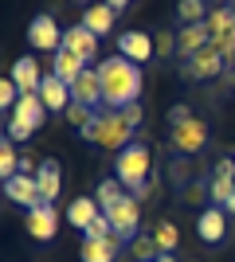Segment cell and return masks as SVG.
I'll use <instances>...</instances> for the list:
<instances>
[{"instance_id":"obj_4","label":"cell","mask_w":235,"mask_h":262,"mask_svg":"<svg viewBox=\"0 0 235 262\" xmlns=\"http://www.w3.org/2000/svg\"><path fill=\"white\" fill-rule=\"evenodd\" d=\"M44 98L39 94H20V102H16V110L8 114V129H4V137H12V141H32L35 129L44 125Z\"/></svg>"},{"instance_id":"obj_1","label":"cell","mask_w":235,"mask_h":262,"mask_svg":"<svg viewBox=\"0 0 235 262\" xmlns=\"http://www.w3.org/2000/svg\"><path fill=\"white\" fill-rule=\"evenodd\" d=\"M98 78H102L106 110H125L141 98V67L122 59V55H110L106 63H98Z\"/></svg>"},{"instance_id":"obj_15","label":"cell","mask_w":235,"mask_h":262,"mask_svg":"<svg viewBox=\"0 0 235 262\" xmlns=\"http://www.w3.org/2000/svg\"><path fill=\"white\" fill-rule=\"evenodd\" d=\"M78 24L102 39V35H114V28H118V12H114L106 0H94L90 8H82V20H78Z\"/></svg>"},{"instance_id":"obj_27","label":"cell","mask_w":235,"mask_h":262,"mask_svg":"<svg viewBox=\"0 0 235 262\" xmlns=\"http://www.w3.org/2000/svg\"><path fill=\"white\" fill-rule=\"evenodd\" d=\"M0 176H4V180L20 176V153H16V141H12V137L0 141Z\"/></svg>"},{"instance_id":"obj_25","label":"cell","mask_w":235,"mask_h":262,"mask_svg":"<svg viewBox=\"0 0 235 262\" xmlns=\"http://www.w3.org/2000/svg\"><path fill=\"white\" fill-rule=\"evenodd\" d=\"M149 235H153V243H157V247H161V254H173V251H177V247H180V231L173 227L168 219H157Z\"/></svg>"},{"instance_id":"obj_32","label":"cell","mask_w":235,"mask_h":262,"mask_svg":"<svg viewBox=\"0 0 235 262\" xmlns=\"http://www.w3.org/2000/svg\"><path fill=\"white\" fill-rule=\"evenodd\" d=\"M90 118H94V110H87V106H78V102H71V110H67V121L75 125V129L90 125Z\"/></svg>"},{"instance_id":"obj_3","label":"cell","mask_w":235,"mask_h":262,"mask_svg":"<svg viewBox=\"0 0 235 262\" xmlns=\"http://www.w3.org/2000/svg\"><path fill=\"white\" fill-rule=\"evenodd\" d=\"M94 129H98V137H94V145H98V149H106V153H122L125 145H134L137 137V125L134 121H125V114L122 110H102L98 118H94Z\"/></svg>"},{"instance_id":"obj_30","label":"cell","mask_w":235,"mask_h":262,"mask_svg":"<svg viewBox=\"0 0 235 262\" xmlns=\"http://www.w3.org/2000/svg\"><path fill=\"white\" fill-rule=\"evenodd\" d=\"M153 47H157V59H177V32L157 28L153 32Z\"/></svg>"},{"instance_id":"obj_16","label":"cell","mask_w":235,"mask_h":262,"mask_svg":"<svg viewBox=\"0 0 235 262\" xmlns=\"http://www.w3.org/2000/svg\"><path fill=\"white\" fill-rule=\"evenodd\" d=\"M39 98H44V106H47V114H67L71 110V86L63 82V78H55V75H44V86H39Z\"/></svg>"},{"instance_id":"obj_39","label":"cell","mask_w":235,"mask_h":262,"mask_svg":"<svg viewBox=\"0 0 235 262\" xmlns=\"http://www.w3.org/2000/svg\"><path fill=\"white\" fill-rule=\"evenodd\" d=\"M231 86H235V71H231Z\"/></svg>"},{"instance_id":"obj_19","label":"cell","mask_w":235,"mask_h":262,"mask_svg":"<svg viewBox=\"0 0 235 262\" xmlns=\"http://www.w3.org/2000/svg\"><path fill=\"white\" fill-rule=\"evenodd\" d=\"M118 251H122V239H87L82 235V247H78V258L82 262H118Z\"/></svg>"},{"instance_id":"obj_33","label":"cell","mask_w":235,"mask_h":262,"mask_svg":"<svg viewBox=\"0 0 235 262\" xmlns=\"http://www.w3.org/2000/svg\"><path fill=\"white\" fill-rule=\"evenodd\" d=\"M184 121H192V110L184 106V102L168 106V129H173V125H184Z\"/></svg>"},{"instance_id":"obj_21","label":"cell","mask_w":235,"mask_h":262,"mask_svg":"<svg viewBox=\"0 0 235 262\" xmlns=\"http://www.w3.org/2000/svg\"><path fill=\"white\" fill-rule=\"evenodd\" d=\"M39 192H44V204H55L59 192H63V168H59V161H44L39 164Z\"/></svg>"},{"instance_id":"obj_20","label":"cell","mask_w":235,"mask_h":262,"mask_svg":"<svg viewBox=\"0 0 235 262\" xmlns=\"http://www.w3.org/2000/svg\"><path fill=\"white\" fill-rule=\"evenodd\" d=\"M98 215H102V208H98V200H94V196H78V200H71V204H67V223H71V227H78L82 235H87V227Z\"/></svg>"},{"instance_id":"obj_23","label":"cell","mask_w":235,"mask_h":262,"mask_svg":"<svg viewBox=\"0 0 235 262\" xmlns=\"http://www.w3.org/2000/svg\"><path fill=\"white\" fill-rule=\"evenodd\" d=\"M82 71H87V63H82L78 55H71L67 47H59V51H55V67H51V75H55V78H63V82L71 86Z\"/></svg>"},{"instance_id":"obj_2","label":"cell","mask_w":235,"mask_h":262,"mask_svg":"<svg viewBox=\"0 0 235 262\" xmlns=\"http://www.w3.org/2000/svg\"><path fill=\"white\" fill-rule=\"evenodd\" d=\"M153 172H157V168H153V153H149L145 141L125 145L122 153L114 157V176L130 188V196H134V192H141V188L149 184V176H153Z\"/></svg>"},{"instance_id":"obj_34","label":"cell","mask_w":235,"mask_h":262,"mask_svg":"<svg viewBox=\"0 0 235 262\" xmlns=\"http://www.w3.org/2000/svg\"><path fill=\"white\" fill-rule=\"evenodd\" d=\"M122 114H125V121H134V125H141V118H145V114H141V102H134V106H125Z\"/></svg>"},{"instance_id":"obj_14","label":"cell","mask_w":235,"mask_h":262,"mask_svg":"<svg viewBox=\"0 0 235 262\" xmlns=\"http://www.w3.org/2000/svg\"><path fill=\"white\" fill-rule=\"evenodd\" d=\"M227 211L224 208H204L200 215H196V235H200V243H224L227 239Z\"/></svg>"},{"instance_id":"obj_37","label":"cell","mask_w":235,"mask_h":262,"mask_svg":"<svg viewBox=\"0 0 235 262\" xmlns=\"http://www.w3.org/2000/svg\"><path fill=\"white\" fill-rule=\"evenodd\" d=\"M157 262H177V258H173V254H161V258H157Z\"/></svg>"},{"instance_id":"obj_13","label":"cell","mask_w":235,"mask_h":262,"mask_svg":"<svg viewBox=\"0 0 235 262\" xmlns=\"http://www.w3.org/2000/svg\"><path fill=\"white\" fill-rule=\"evenodd\" d=\"M63 47H67L71 55H78L87 67L98 63V35L87 32L82 24H75V28H67V32H63Z\"/></svg>"},{"instance_id":"obj_17","label":"cell","mask_w":235,"mask_h":262,"mask_svg":"<svg viewBox=\"0 0 235 262\" xmlns=\"http://www.w3.org/2000/svg\"><path fill=\"white\" fill-rule=\"evenodd\" d=\"M12 82L20 86V94H39V86H44V71H39V63H35L32 55H24V59H16L12 63Z\"/></svg>"},{"instance_id":"obj_29","label":"cell","mask_w":235,"mask_h":262,"mask_svg":"<svg viewBox=\"0 0 235 262\" xmlns=\"http://www.w3.org/2000/svg\"><path fill=\"white\" fill-rule=\"evenodd\" d=\"M130 254H134L137 262H157L161 258V247L153 243V235H137V239L130 243Z\"/></svg>"},{"instance_id":"obj_8","label":"cell","mask_w":235,"mask_h":262,"mask_svg":"<svg viewBox=\"0 0 235 262\" xmlns=\"http://www.w3.org/2000/svg\"><path fill=\"white\" fill-rule=\"evenodd\" d=\"M63 32H67V28H59L51 12H39V16L28 24V43H32L35 51H51L55 55L59 47H63Z\"/></svg>"},{"instance_id":"obj_28","label":"cell","mask_w":235,"mask_h":262,"mask_svg":"<svg viewBox=\"0 0 235 262\" xmlns=\"http://www.w3.org/2000/svg\"><path fill=\"white\" fill-rule=\"evenodd\" d=\"M168 184L173 188H188L192 184V161L188 157H173V161H168Z\"/></svg>"},{"instance_id":"obj_31","label":"cell","mask_w":235,"mask_h":262,"mask_svg":"<svg viewBox=\"0 0 235 262\" xmlns=\"http://www.w3.org/2000/svg\"><path fill=\"white\" fill-rule=\"evenodd\" d=\"M87 239H114V223H110V215H106V211H102V215L87 227Z\"/></svg>"},{"instance_id":"obj_7","label":"cell","mask_w":235,"mask_h":262,"mask_svg":"<svg viewBox=\"0 0 235 262\" xmlns=\"http://www.w3.org/2000/svg\"><path fill=\"white\" fill-rule=\"evenodd\" d=\"M106 215H110L114 235H118L122 243H134L137 235H141V204H137L134 196H125L122 204H114V208L106 211Z\"/></svg>"},{"instance_id":"obj_38","label":"cell","mask_w":235,"mask_h":262,"mask_svg":"<svg viewBox=\"0 0 235 262\" xmlns=\"http://www.w3.org/2000/svg\"><path fill=\"white\" fill-rule=\"evenodd\" d=\"M75 4H82V8H90V4H94V0H75Z\"/></svg>"},{"instance_id":"obj_10","label":"cell","mask_w":235,"mask_h":262,"mask_svg":"<svg viewBox=\"0 0 235 262\" xmlns=\"http://www.w3.org/2000/svg\"><path fill=\"white\" fill-rule=\"evenodd\" d=\"M71 98L78 102V106H87L98 114V106H106V98H102V78H98V67H87L82 75L71 82Z\"/></svg>"},{"instance_id":"obj_36","label":"cell","mask_w":235,"mask_h":262,"mask_svg":"<svg viewBox=\"0 0 235 262\" xmlns=\"http://www.w3.org/2000/svg\"><path fill=\"white\" fill-rule=\"evenodd\" d=\"M224 211H227V215H235V192H231V200L224 204Z\"/></svg>"},{"instance_id":"obj_11","label":"cell","mask_w":235,"mask_h":262,"mask_svg":"<svg viewBox=\"0 0 235 262\" xmlns=\"http://www.w3.org/2000/svg\"><path fill=\"white\" fill-rule=\"evenodd\" d=\"M118 55L141 67V63H153L157 59V47L149 39V32H122L118 35Z\"/></svg>"},{"instance_id":"obj_22","label":"cell","mask_w":235,"mask_h":262,"mask_svg":"<svg viewBox=\"0 0 235 262\" xmlns=\"http://www.w3.org/2000/svg\"><path fill=\"white\" fill-rule=\"evenodd\" d=\"M212 16V0H177V24L192 28V24H208Z\"/></svg>"},{"instance_id":"obj_9","label":"cell","mask_w":235,"mask_h":262,"mask_svg":"<svg viewBox=\"0 0 235 262\" xmlns=\"http://www.w3.org/2000/svg\"><path fill=\"white\" fill-rule=\"evenodd\" d=\"M4 200L8 204H20L24 211H32L44 204V192H39V180L35 176H12V180H4Z\"/></svg>"},{"instance_id":"obj_6","label":"cell","mask_w":235,"mask_h":262,"mask_svg":"<svg viewBox=\"0 0 235 262\" xmlns=\"http://www.w3.org/2000/svg\"><path fill=\"white\" fill-rule=\"evenodd\" d=\"M220 75H231V67L224 63V55L216 51L212 43L204 47V51H196L192 59H184V63H180V78H192V82H204V78H220Z\"/></svg>"},{"instance_id":"obj_12","label":"cell","mask_w":235,"mask_h":262,"mask_svg":"<svg viewBox=\"0 0 235 262\" xmlns=\"http://www.w3.org/2000/svg\"><path fill=\"white\" fill-rule=\"evenodd\" d=\"M24 227H28V235L39 243H51L59 235V215H55V204H39V208L28 211V219H24Z\"/></svg>"},{"instance_id":"obj_5","label":"cell","mask_w":235,"mask_h":262,"mask_svg":"<svg viewBox=\"0 0 235 262\" xmlns=\"http://www.w3.org/2000/svg\"><path fill=\"white\" fill-rule=\"evenodd\" d=\"M208 125H204L200 118H192V121H184V125H173L168 129V145H173V153L177 157H196V153H204L208 149Z\"/></svg>"},{"instance_id":"obj_24","label":"cell","mask_w":235,"mask_h":262,"mask_svg":"<svg viewBox=\"0 0 235 262\" xmlns=\"http://www.w3.org/2000/svg\"><path fill=\"white\" fill-rule=\"evenodd\" d=\"M125 196H130V192H125V184L118 176H106V180H98V188H94V200H98L102 211H110L114 204H122Z\"/></svg>"},{"instance_id":"obj_26","label":"cell","mask_w":235,"mask_h":262,"mask_svg":"<svg viewBox=\"0 0 235 262\" xmlns=\"http://www.w3.org/2000/svg\"><path fill=\"white\" fill-rule=\"evenodd\" d=\"M180 204H192V208H212V184L208 180H192L184 192H180Z\"/></svg>"},{"instance_id":"obj_18","label":"cell","mask_w":235,"mask_h":262,"mask_svg":"<svg viewBox=\"0 0 235 262\" xmlns=\"http://www.w3.org/2000/svg\"><path fill=\"white\" fill-rule=\"evenodd\" d=\"M208 43H212V32H208V24H192V28H180V32H177V59L184 63V59H192L196 51H204Z\"/></svg>"},{"instance_id":"obj_35","label":"cell","mask_w":235,"mask_h":262,"mask_svg":"<svg viewBox=\"0 0 235 262\" xmlns=\"http://www.w3.org/2000/svg\"><path fill=\"white\" fill-rule=\"evenodd\" d=\"M106 4H110V8H114V12H118V16H122V12H125V8H130V0H106Z\"/></svg>"}]
</instances>
